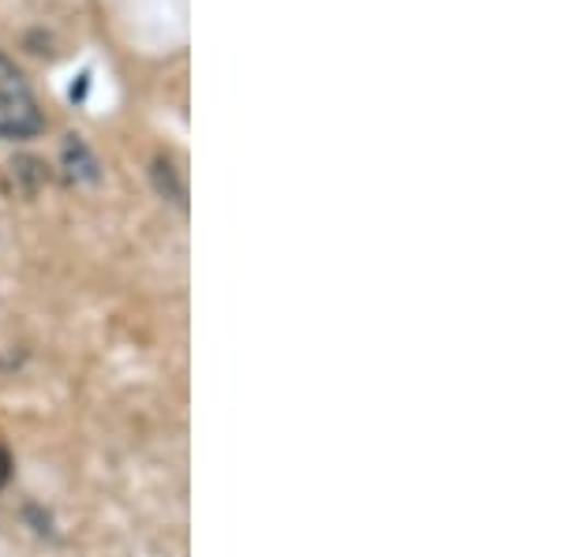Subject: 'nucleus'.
I'll return each mask as SVG.
<instances>
[{"instance_id":"1","label":"nucleus","mask_w":561,"mask_h":557,"mask_svg":"<svg viewBox=\"0 0 561 557\" xmlns=\"http://www.w3.org/2000/svg\"><path fill=\"white\" fill-rule=\"evenodd\" d=\"M45 131V116L38 109L31 83H26L23 68L0 49V139L23 142Z\"/></svg>"},{"instance_id":"2","label":"nucleus","mask_w":561,"mask_h":557,"mask_svg":"<svg viewBox=\"0 0 561 557\" xmlns=\"http://www.w3.org/2000/svg\"><path fill=\"white\" fill-rule=\"evenodd\" d=\"M60 158H65V169H68V176L76 179V184H94V179L102 176V169H98V158L90 154V147H87L83 139H79V135H68Z\"/></svg>"},{"instance_id":"3","label":"nucleus","mask_w":561,"mask_h":557,"mask_svg":"<svg viewBox=\"0 0 561 557\" xmlns=\"http://www.w3.org/2000/svg\"><path fill=\"white\" fill-rule=\"evenodd\" d=\"M8 479H12V461H8V453L0 449V487H4Z\"/></svg>"}]
</instances>
